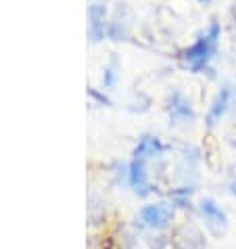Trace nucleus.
Returning a JSON list of instances; mask_svg holds the SVG:
<instances>
[{
    "instance_id": "5",
    "label": "nucleus",
    "mask_w": 236,
    "mask_h": 249,
    "mask_svg": "<svg viewBox=\"0 0 236 249\" xmlns=\"http://www.w3.org/2000/svg\"><path fill=\"white\" fill-rule=\"evenodd\" d=\"M199 212H201V216L205 218V224L209 226V231L215 232V234H221L226 231V226H228V218H226V213L224 210L213 201V199H203V201L199 203Z\"/></svg>"
},
{
    "instance_id": "1",
    "label": "nucleus",
    "mask_w": 236,
    "mask_h": 249,
    "mask_svg": "<svg viewBox=\"0 0 236 249\" xmlns=\"http://www.w3.org/2000/svg\"><path fill=\"white\" fill-rule=\"evenodd\" d=\"M219 36H221V27L218 21H211L207 25V30L194 40V42L182 53V63L184 67L192 73H199L209 65V61L215 57L219 44Z\"/></svg>"
},
{
    "instance_id": "10",
    "label": "nucleus",
    "mask_w": 236,
    "mask_h": 249,
    "mask_svg": "<svg viewBox=\"0 0 236 249\" xmlns=\"http://www.w3.org/2000/svg\"><path fill=\"white\" fill-rule=\"evenodd\" d=\"M117 69H119V65H117V59L113 57L109 61V65L105 67V73H102V86L105 88H113L115 82H117Z\"/></svg>"
},
{
    "instance_id": "3",
    "label": "nucleus",
    "mask_w": 236,
    "mask_h": 249,
    "mask_svg": "<svg viewBox=\"0 0 236 249\" xmlns=\"http://www.w3.org/2000/svg\"><path fill=\"white\" fill-rule=\"evenodd\" d=\"M168 111H169V124H173V126H184V124H190L194 120V109L190 105L188 96L182 94L180 90H176L169 96Z\"/></svg>"
},
{
    "instance_id": "7",
    "label": "nucleus",
    "mask_w": 236,
    "mask_h": 249,
    "mask_svg": "<svg viewBox=\"0 0 236 249\" xmlns=\"http://www.w3.org/2000/svg\"><path fill=\"white\" fill-rule=\"evenodd\" d=\"M128 182L130 186L134 189L136 195H149L151 193V184H149V176H147V170H144V161L140 159H134L128 168Z\"/></svg>"
},
{
    "instance_id": "9",
    "label": "nucleus",
    "mask_w": 236,
    "mask_h": 249,
    "mask_svg": "<svg viewBox=\"0 0 236 249\" xmlns=\"http://www.w3.org/2000/svg\"><path fill=\"white\" fill-rule=\"evenodd\" d=\"M107 30V21H105V9L99 4L90 6V36L92 40H101L105 36Z\"/></svg>"
},
{
    "instance_id": "6",
    "label": "nucleus",
    "mask_w": 236,
    "mask_h": 249,
    "mask_svg": "<svg viewBox=\"0 0 236 249\" xmlns=\"http://www.w3.org/2000/svg\"><path fill=\"white\" fill-rule=\"evenodd\" d=\"M230 105H232V88L226 84V86H221V90L218 94H215V99L211 103L209 111H207V117H205L207 126H209V128L218 126V124L221 122V117L228 113Z\"/></svg>"
},
{
    "instance_id": "8",
    "label": "nucleus",
    "mask_w": 236,
    "mask_h": 249,
    "mask_svg": "<svg viewBox=\"0 0 236 249\" xmlns=\"http://www.w3.org/2000/svg\"><path fill=\"white\" fill-rule=\"evenodd\" d=\"M165 153V147L163 142L159 141L157 136H142L140 141H138L136 149H134V159H140V161H144V159H151V157H161Z\"/></svg>"
},
{
    "instance_id": "12",
    "label": "nucleus",
    "mask_w": 236,
    "mask_h": 249,
    "mask_svg": "<svg viewBox=\"0 0 236 249\" xmlns=\"http://www.w3.org/2000/svg\"><path fill=\"white\" fill-rule=\"evenodd\" d=\"M201 2H209V0H201Z\"/></svg>"
},
{
    "instance_id": "11",
    "label": "nucleus",
    "mask_w": 236,
    "mask_h": 249,
    "mask_svg": "<svg viewBox=\"0 0 236 249\" xmlns=\"http://www.w3.org/2000/svg\"><path fill=\"white\" fill-rule=\"evenodd\" d=\"M228 186H230V193H232V195L236 197V174L232 176V180H230V184H228Z\"/></svg>"
},
{
    "instance_id": "2",
    "label": "nucleus",
    "mask_w": 236,
    "mask_h": 249,
    "mask_svg": "<svg viewBox=\"0 0 236 249\" xmlns=\"http://www.w3.org/2000/svg\"><path fill=\"white\" fill-rule=\"evenodd\" d=\"M169 243L173 245V249H205L207 247L203 231L194 222L180 224L176 231L171 232Z\"/></svg>"
},
{
    "instance_id": "4",
    "label": "nucleus",
    "mask_w": 236,
    "mask_h": 249,
    "mask_svg": "<svg viewBox=\"0 0 236 249\" xmlns=\"http://www.w3.org/2000/svg\"><path fill=\"white\" fill-rule=\"evenodd\" d=\"M173 220V210L168 203H155V205H144L140 210V222L149 228L161 231V228L169 226Z\"/></svg>"
}]
</instances>
